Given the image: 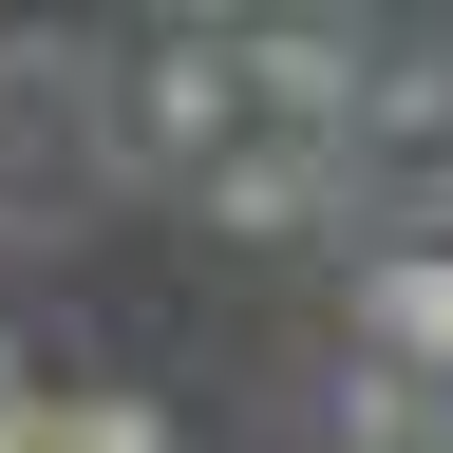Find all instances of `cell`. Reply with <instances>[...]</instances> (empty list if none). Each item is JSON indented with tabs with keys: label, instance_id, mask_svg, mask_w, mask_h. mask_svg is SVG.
Returning <instances> with one entry per match:
<instances>
[{
	"label": "cell",
	"instance_id": "1",
	"mask_svg": "<svg viewBox=\"0 0 453 453\" xmlns=\"http://www.w3.org/2000/svg\"><path fill=\"white\" fill-rule=\"evenodd\" d=\"M95 208H133V170H113V76H95V38L19 19L0 38V265L95 246Z\"/></svg>",
	"mask_w": 453,
	"mask_h": 453
},
{
	"label": "cell",
	"instance_id": "2",
	"mask_svg": "<svg viewBox=\"0 0 453 453\" xmlns=\"http://www.w3.org/2000/svg\"><path fill=\"white\" fill-rule=\"evenodd\" d=\"M321 170H340V226L359 246H453V38L396 19L359 57V113L321 133Z\"/></svg>",
	"mask_w": 453,
	"mask_h": 453
},
{
	"label": "cell",
	"instance_id": "3",
	"mask_svg": "<svg viewBox=\"0 0 453 453\" xmlns=\"http://www.w3.org/2000/svg\"><path fill=\"white\" fill-rule=\"evenodd\" d=\"M95 76H113V170H133V189H208V170L246 151V113H226V19L95 38Z\"/></svg>",
	"mask_w": 453,
	"mask_h": 453
},
{
	"label": "cell",
	"instance_id": "4",
	"mask_svg": "<svg viewBox=\"0 0 453 453\" xmlns=\"http://www.w3.org/2000/svg\"><path fill=\"white\" fill-rule=\"evenodd\" d=\"M189 208L226 226V246H359V226H340V170H321V151H226Z\"/></svg>",
	"mask_w": 453,
	"mask_h": 453
},
{
	"label": "cell",
	"instance_id": "5",
	"mask_svg": "<svg viewBox=\"0 0 453 453\" xmlns=\"http://www.w3.org/2000/svg\"><path fill=\"white\" fill-rule=\"evenodd\" d=\"M359 359L453 396V246H359Z\"/></svg>",
	"mask_w": 453,
	"mask_h": 453
},
{
	"label": "cell",
	"instance_id": "6",
	"mask_svg": "<svg viewBox=\"0 0 453 453\" xmlns=\"http://www.w3.org/2000/svg\"><path fill=\"white\" fill-rule=\"evenodd\" d=\"M321 453H453V396H434V378H396V359H340Z\"/></svg>",
	"mask_w": 453,
	"mask_h": 453
},
{
	"label": "cell",
	"instance_id": "7",
	"mask_svg": "<svg viewBox=\"0 0 453 453\" xmlns=\"http://www.w3.org/2000/svg\"><path fill=\"white\" fill-rule=\"evenodd\" d=\"M19 453H189V434H170L151 396H57V378H38V416H19Z\"/></svg>",
	"mask_w": 453,
	"mask_h": 453
},
{
	"label": "cell",
	"instance_id": "8",
	"mask_svg": "<svg viewBox=\"0 0 453 453\" xmlns=\"http://www.w3.org/2000/svg\"><path fill=\"white\" fill-rule=\"evenodd\" d=\"M38 416V359H19V321H0V434H19Z\"/></svg>",
	"mask_w": 453,
	"mask_h": 453
},
{
	"label": "cell",
	"instance_id": "9",
	"mask_svg": "<svg viewBox=\"0 0 453 453\" xmlns=\"http://www.w3.org/2000/svg\"><path fill=\"white\" fill-rule=\"evenodd\" d=\"M0 453H19V434H0Z\"/></svg>",
	"mask_w": 453,
	"mask_h": 453
}]
</instances>
